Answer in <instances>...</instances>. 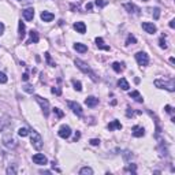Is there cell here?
I'll return each instance as SVG.
<instances>
[{
  "label": "cell",
  "mask_w": 175,
  "mask_h": 175,
  "mask_svg": "<svg viewBox=\"0 0 175 175\" xmlns=\"http://www.w3.org/2000/svg\"><path fill=\"white\" fill-rule=\"evenodd\" d=\"M23 90L27 93H34V88L30 86V85H25V86H23Z\"/></svg>",
  "instance_id": "cell-30"
},
{
  "label": "cell",
  "mask_w": 175,
  "mask_h": 175,
  "mask_svg": "<svg viewBox=\"0 0 175 175\" xmlns=\"http://www.w3.org/2000/svg\"><path fill=\"white\" fill-rule=\"evenodd\" d=\"M126 171H130V172H135V165H134V164L127 165V167H126Z\"/></svg>",
  "instance_id": "cell-38"
},
{
  "label": "cell",
  "mask_w": 175,
  "mask_h": 175,
  "mask_svg": "<svg viewBox=\"0 0 175 175\" xmlns=\"http://www.w3.org/2000/svg\"><path fill=\"white\" fill-rule=\"evenodd\" d=\"M22 79H23V81H27V79H29V74H27V72H25V74L22 75Z\"/></svg>",
  "instance_id": "cell-40"
},
{
  "label": "cell",
  "mask_w": 175,
  "mask_h": 175,
  "mask_svg": "<svg viewBox=\"0 0 175 175\" xmlns=\"http://www.w3.org/2000/svg\"><path fill=\"white\" fill-rule=\"evenodd\" d=\"M74 29H75L78 33L83 34V33L86 31V26H85V23H83V22H75V23H74Z\"/></svg>",
  "instance_id": "cell-14"
},
{
  "label": "cell",
  "mask_w": 175,
  "mask_h": 175,
  "mask_svg": "<svg viewBox=\"0 0 175 175\" xmlns=\"http://www.w3.org/2000/svg\"><path fill=\"white\" fill-rule=\"evenodd\" d=\"M72 85H74V89H75V90H78V92L82 90V85H81L79 81H72Z\"/></svg>",
  "instance_id": "cell-28"
},
{
  "label": "cell",
  "mask_w": 175,
  "mask_h": 175,
  "mask_svg": "<svg viewBox=\"0 0 175 175\" xmlns=\"http://www.w3.org/2000/svg\"><path fill=\"white\" fill-rule=\"evenodd\" d=\"M127 116H133V111H130V108H127Z\"/></svg>",
  "instance_id": "cell-44"
},
{
  "label": "cell",
  "mask_w": 175,
  "mask_h": 175,
  "mask_svg": "<svg viewBox=\"0 0 175 175\" xmlns=\"http://www.w3.org/2000/svg\"><path fill=\"white\" fill-rule=\"evenodd\" d=\"M92 7H93L92 3H88V4H86V10H92Z\"/></svg>",
  "instance_id": "cell-45"
},
{
  "label": "cell",
  "mask_w": 175,
  "mask_h": 175,
  "mask_svg": "<svg viewBox=\"0 0 175 175\" xmlns=\"http://www.w3.org/2000/svg\"><path fill=\"white\" fill-rule=\"evenodd\" d=\"M30 41H29V44L30 42H38V40H40V37H38V33H37L36 30H30Z\"/></svg>",
  "instance_id": "cell-21"
},
{
  "label": "cell",
  "mask_w": 175,
  "mask_h": 175,
  "mask_svg": "<svg viewBox=\"0 0 175 175\" xmlns=\"http://www.w3.org/2000/svg\"><path fill=\"white\" fill-rule=\"evenodd\" d=\"M3 31H4V25L3 22H0V34H3Z\"/></svg>",
  "instance_id": "cell-41"
},
{
  "label": "cell",
  "mask_w": 175,
  "mask_h": 175,
  "mask_svg": "<svg viewBox=\"0 0 175 175\" xmlns=\"http://www.w3.org/2000/svg\"><path fill=\"white\" fill-rule=\"evenodd\" d=\"M118 85H119V88H122L123 90H129V88H130V85H129V82L124 79V78H120L118 81Z\"/></svg>",
  "instance_id": "cell-19"
},
{
  "label": "cell",
  "mask_w": 175,
  "mask_h": 175,
  "mask_svg": "<svg viewBox=\"0 0 175 175\" xmlns=\"http://www.w3.org/2000/svg\"><path fill=\"white\" fill-rule=\"evenodd\" d=\"M18 27H19V38H23V37H25V23H23V22H19V25H18Z\"/></svg>",
  "instance_id": "cell-24"
},
{
  "label": "cell",
  "mask_w": 175,
  "mask_h": 175,
  "mask_svg": "<svg viewBox=\"0 0 175 175\" xmlns=\"http://www.w3.org/2000/svg\"><path fill=\"white\" fill-rule=\"evenodd\" d=\"M52 93H53V94H57V96H60V94H62V90H60L59 88H52Z\"/></svg>",
  "instance_id": "cell-36"
},
{
  "label": "cell",
  "mask_w": 175,
  "mask_h": 175,
  "mask_svg": "<svg viewBox=\"0 0 175 175\" xmlns=\"http://www.w3.org/2000/svg\"><path fill=\"white\" fill-rule=\"evenodd\" d=\"M160 48H163V49L167 48V44H165V38H164V37H161V38H160Z\"/></svg>",
  "instance_id": "cell-35"
},
{
  "label": "cell",
  "mask_w": 175,
  "mask_h": 175,
  "mask_svg": "<svg viewBox=\"0 0 175 175\" xmlns=\"http://www.w3.org/2000/svg\"><path fill=\"white\" fill-rule=\"evenodd\" d=\"M135 60H137V63H138L139 66H148L149 57H148V55L145 52H137L135 53Z\"/></svg>",
  "instance_id": "cell-6"
},
{
  "label": "cell",
  "mask_w": 175,
  "mask_h": 175,
  "mask_svg": "<svg viewBox=\"0 0 175 175\" xmlns=\"http://www.w3.org/2000/svg\"><path fill=\"white\" fill-rule=\"evenodd\" d=\"M23 18H25L26 21H31L34 18V10L33 8H26L23 11Z\"/></svg>",
  "instance_id": "cell-13"
},
{
  "label": "cell",
  "mask_w": 175,
  "mask_h": 175,
  "mask_svg": "<svg viewBox=\"0 0 175 175\" xmlns=\"http://www.w3.org/2000/svg\"><path fill=\"white\" fill-rule=\"evenodd\" d=\"M79 137H81V134H79V133H78V131H77V133H75V137H74V141L77 142L78 139H79Z\"/></svg>",
  "instance_id": "cell-43"
},
{
  "label": "cell",
  "mask_w": 175,
  "mask_h": 175,
  "mask_svg": "<svg viewBox=\"0 0 175 175\" xmlns=\"http://www.w3.org/2000/svg\"><path fill=\"white\" fill-rule=\"evenodd\" d=\"M33 161L36 163V164H38V165H44V164H46V157L44 156V154H41V153H37V154H34L33 156Z\"/></svg>",
  "instance_id": "cell-9"
},
{
  "label": "cell",
  "mask_w": 175,
  "mask_h": 175,
  "mask_svg": "<svg viewBox=\"0 0 175 175\" xmlns=\"http://www.w3.org/2000/svg\"><path fill=\"white\" fill-rule=\"evenodd\" d=\"M165 111H167L168 113H172V108H171L170 105H165Z\"/></svg>",
  "instance_id": "cell-42"
},
{
  "label": "cell",
  "mask_w": 175,
  "mask_h": 175,
  "mask_svg": "<svg viewBox=\"0 0 175 175\" xmlns=\"http://www.w3.org/2000/svg\"><path fill=\"white\" fill-rule=\"evenodd\" d=\"M71 135V129L68 127V126H62L60 129H59V137H62V138H68Z\"/></svg>",
  "instance_id": "cell-8"
},
{
  "label": "cell",
  "mask_w": 175,
  "mask_h": 175,
  "mask_svg": "<svg viewBox=\"0 0 175 175\" xmlns=\"http://www.w3.org/2000/svg\"><path fill=\"white\" fill-rule=\"evenodd\" d=\"M3 144H4L7 148L14 149V148H16L18 142H16V139L14 138L12 135H10V134H4V135H3Z\"/></svg>",
  "instance_id": "cell-4"
},
{
  "label": "cell",
  "mask_w": 175,
  "mask_h": 175,
  "mask_svg": "<svg viewBox=\"0 0 175 175\" xmlns=\"http://www.w3.org/2000/svg\"><path fill=\"white\" fill-rule=\"evenodd\" d=\"M7 174H16V170L14 167H8L7 168Z\"/></svg>",
  "instance_id": "cell-39"
},
{
  "label": "cell",
  "mask_w": 175,
  "mask_h": 175,
  "mask_svg": "<svg viewBox=\"0 0 175 175\" xmlns=\"http://www.w3.org/2000/svg\"><path fill=\"white\" fill-rule=\"evenodd\" d=\"M45 59H46V62H48V64H49L51 67L55 66V63H53V60L51 59V55H49L48 52H45Z\"/></svg>",
  "instance_id": "cell-29"
},
{
  "label": "cell",
  "mask_w": 175,
  "mask_h": 175,
  "mask_svg": "<svg viewBox=\"0 0 175 175\" xmlns=\"http://www.w3.org/2000/svg\"><path fill=\"white\" fill-rule=\"evenodd\" d=\"M174 22H175L174 19H172V21L170 22V27H172V29H174V27H175V23H174Z\"/></svg>",
  "instance_id": "cell-46"
},
{
  "label": "cell",
  "mask_w": 175,
  "mask_h": 175,
  "mask_svg": "<svg viewBox=\"0 0 175 175\" xmlns=\"http://www.w3.org/2000/svg\"><path fill=\"white\" fill-rule=\"evenodd\" d=\"M142 29H144L146 33H149V34H154L156 33V26L153 25V23H150V22H144L142 23Z\"/></svg>",
  "instance_id": "cell-10"
},
{
  "label": "cell",
  "mask_w": 175,
  "mask_h": 175,
  "mask_svg": "<svg viewBox=\"0 0 175 175\" xmlns=\"http://www.w3.org/2000/svg\"><path fill=\"white\" fill-rule=\"evenodd\" d=\"M153 16H154V19H159V16H160V10H159V8H154V10H153Z\"/></svg>",
  "instance_id": "cell-37"
},
{
  "label": "cell",
  "mask_w": 175,
  "mask_h": 175,
  "mask_svg": "<svg viewBox=\"0 0 175 175\" xmlns=\"http://www.w3.org/2000/svg\"><path fill=\"white\" fill-rule=\"evenodd\" d=\"M120 130L122 129V124H120V122H118V120H112L111 123H108V130L109 131H112V130Z\"/></svg>",
  "instance_id": "cell-16"
},
{
  "label": "cell",
  "mask_w": 175,
  "mask_h": 175,
  "mask_svg": "<svg viewBox=\"0 0 175 175\" xmlns=\"http://www.w3.org/2000/svg\"><path fill=\"white\" fill-rule=\"evenodd\" d=\"M67 105L72 109V112L77 113L78 116H81V115H82V107H81L78 103H75V101H67Z\"/></svg>",
  "instance_id": "cell-7"
},
{
  "label": "cell",
  "mask_w": 175,
  "mask_h": 175,
  "mask_svg": "<svg viewBox=\"0 0 175 175\" xmlns=\"http://www.w3.org/2000/svg\"><path fill=\"white\" fill-rule=\"evenodd\" d=\"M7 79H8V78H7V75H5L4 72L0 71V83H5V82H7Z\"/></svg>",
  "instance_id": "cell-32"
},
{
  "label": "cell",
  "mask_w": 175,
  "mask_h": 175,
  "mask_svg": "<svg viewBox=\"0 0 175 175\" xmlns=\"http://www.w3.org/2000/svg\"><path fill=\"white\" fill-rule=\"evenodd\" d=\"M145 134V130L142 126H134L133 127V135L134 137H142Z\"/></svg>",
  "instance_id": "cell-12"
},
{
  "label": "cell",
  "mask_w": 175,
  "mask_h": 175,
  "mask_svg": "<svg viewBox=\"0 0 175 175\" xmlns=\"http://www.w3.org/2000/svg\"><path fill=\"white\" fill-rule=\"evenodd\" d=\"M53 112L56 113V115H57V118H59V119H60V118H63V116H64V113H63V112H62V111H60V109H59V108H53Z\"/></svg>",
  "instance_id": "cell-33"
},
{
  "label": "cell",
  "mask_w": 175,
  "mask_h": 175,
  "mask_svg": "<svg viewBox=\"0 0 175 175\" xmlns=\"http://www.w3.org/2000/svg\"><path fill=\"white\" fill-rule=\"evenodd\" d=\"M130 97L134 98V100H135V101H138V103H142V101H144V98L141 97L139 92H137V90H134V92L130 93Z\"/></svg>",
  "instance_id": "cell-20"
},
{
  "label": "cell",
  "mask_w": 175,
  "mask_h": 175,
  "mask_svg": "<svg viewBox=\"0 0 175 175\" xmlns=\"http://www.w3.org/2000/svg\"><path fill=\"white\" fill-rule=\"evenodd\" d=\"M85 104H86L88 107L93 108V107H96L98 104V98L93 97V96H89V97H86V100H85Z\"/></svg>",
  "instance_id": "cell-11"
},
{
  "label": "cell",
  "mask_w": 175,
  "mask_h": 175,
  "mask_svg": "<svg viewBox=\"0 0 175 175\" xmlns=\"http://www.w3.org/2000/svg\"><path fill=\"white\" fill-rule=\"evenodd\" d=\"M18 134H19V135H21V137H26V135H29V130L26 129V127H21V129L18 130Z\"/></svg>",
  "instance_id": "cell-26"
},
{
  "label": "cell",
  "mask_w": 175,
  "mask_h": 175,
  "mask_svg": "<svg viewBox=\"0 0 175 175\" xmlns=\"http://www.w3.org/2000/svg\"><path fill=\"white\" fill-rule=\"evenodd\" d=\"M79 174H82V175L89 174V175H92V174H93V170L90 168V167H83V168H81V171H79Z\"/></svg>",
  "instance_id": "cell-25"
},
{
  "label": "cell",
  "mask_w": 175,
  "mask_h": 175,
  "mask_svg": "<svg viewBox=\"0 0 175 175\" xmlns=\"http://www.w3.org/2000/svg\"><path fill=\"white\" fill-rule=\"evenodd\" d=\"M135 42H137L135 37H134L133 34H129V36H127V40H126V44H127V45H130V44H135Z\"/></svg>",
  "instance_id": "cell-27"
},
{
  "label": "cell",
  "mask_w": 175,
  "mask_h": 175,
  "mask_svg": "<svg viewBox=\"0 0 175 175\" xmlns=\"http://www.w3.org/2000/svg\"><path fill=\"white\" fill-rule=\"evenodd\" d=\"M74 49L78 52H81V53H83V52L88 51V46L85 45V44H81V42H77V44H74Z\"/></svg>",
  "instance_id": "cell-17"
},
{
  "label": "cell",
  "mask_w": 175,
  "mask_h": 175,
  "mask_svg": "<svg viewBox=\"0 0 175 175\" xmlns=\"http://www.w3.org/2000/svg\"><path fill=\"white\" fill-rule=\"evenodd\" d=\"M96 44H97V46L100 48V49H105V51H109V46L108 45H104V41L101 37H97L96 38Z\"/></svg>",
  "instance_id": "cell-18"
},
{
  "label": "cell",
  "mask_w": 175,
  "mask_h": 175,
  "mask_svg": "<svg viewBox=\"0 0 175 175\" xmlns=\"http://www.w3.org/2000/svg\"><path fill=\"white\" fill-rule=\"evenodd\" d=\"M36 101L38 104H40V107H41V109L44 111V115L45 116H48V113H49V103H48V100L46 98H42L41 96H36Z\"/></svg>",
  "instance_id": "cell-5"
},
{
  "label": "cell",
  "mask_w": 175,
  "mask_h": 175,
  "mask_svg": "<svg viewBox=\"0 0 175 175\" xmlns=\"http://www.w3.org/2000/svg\"><path fill=\"white\" fill-rule=\"evenodd\" d=\"M30 139H31V145L33 148L37 150H40L42 148V138L41 135L37 133V131H31L30 133Z\"/></svg>",
  "instance_id": "cell-3"
},
{
  "label": "cell",
  "mask_w": 175,
  "mask_h": 175,
  "mask_svg": "<svg viewBox=\"0 0 175 175\" xmlns=\"http://www.w3.org/2000/svg\"><path fill=\"white\" fill-rule=\"evenodd\" d=\"M124 8L129 11V12H138L139 11L138 7H135L134 4H130V3H126V4H124Z\"/></svg>",
  "instance_id": "cell-22"
},
{
  "label": "cell",
  "mask_w": 175,
  "mask_h": 175,
  "mask_svg": "<svg viewBox=\"0 0 175 175\" xmlns=\"http://www.w3.org/2000/svg\"><path fill=\"white\" fill-rule=\"evenodd\" d=\"M154 86L160 88V89H167L170 92H174L175 88H174V79L171 78L170 81H161V79H156L154 81Z\"/></svg>",
  "instance_id": "cell-2"
},
{
  "label": "cell",
  "mask_w": 175,
  "mask_h": 175,
  "mask_svg": "<svg viewBox=\"0 0 175 175\" xmlns=\"http://www.w3.org/2000/svg\"><path fill=\"white\" fill-rule=\"evenodd\" d=\"M94 4L97 5V7H104V5L107 4V1L105 0H94Z\"/></svg>",
  "instance_id": "cell-31"
},
{
  "label": "cell",
  "mask_w": 175,
  "mask_h": 175,
  "mask_svg": "<svg viewBox=\"0 0 175 175\" xmlns=\"http://www.w3.org/2000/svg\"><path fill=\"white\" fill-rule=\"evenodd\" d=\"M89 144L93 145V146H97V145H100V139H97V138H92L90 141H89Z\"/></svg>",
  "instance_id": "cell-34"
},
{
  "label": "cell",
  "mask_w": 175,
  "mask_h": 175,
  "mask_svg": "<svg viewBox=\"0 0 175 175\" xmlns=\"http://www.w3.org/2000/svg\"><path fill=\"white\" fill-rule=\"evenodd\" d=\"M53 18H55V15L52 12H48V11H42L41 12V19L44 22H51Z\"/></svg>",
  "instance_id": "cell-15"
},
{
  "label": "cell",
  "mask_w": 175,
  "mask_h": 175,
  "mask_svg": "<svg viewBox=\"0 0 175 175\" xmlns=\"http://www.w3.org/2000/svg\"><path fill=\"white\" fill-rule=\"evenodd\" d=\"M75 66H77L78 68L81 70V71L85 72V74H89V75H90V78H92V81H94V82L97 81V77H96V74H94V72L90 70V67H89V64H88V63H85V62H82V60L77 59V60H75Z\"/></svg>",
  "instance_id": "cell-1"
},
{
  "label": "cell",
  "mask_w": 175,
  "mask_h": 175,
  "mask_svg": "<svg viewBox=\"0 0 175 175\" xmlns=\"http://www.w3.org/2000/svg\"><path fill=\"white\" fill-rule=\"evenodd\" d=\"M112 68L116 72H120V71H123V64H122V63H119V62H113L112 63Z\"/></svg>",
  "instance_id": "cell-23"
}]
</instances>
